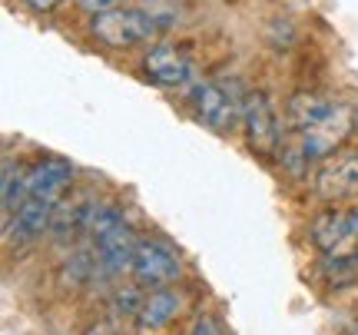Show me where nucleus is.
Wrapping results in <instances>:
<instances>
[{"instance_id":"f257e3e1","label":"nucleus","mask_w":358,"mask_h":335,"mask_svg":"<svg viewBox=\"0 0 358 335\" xmlns=\"http://www.w3.org/2000/svg\"><path fill=\"white\" fill-rule=\"evenodd\" d=\"M173 20L153 10H136V7H113L103 13H90L87 34L106 50H133V47H150Z\"/></svg>"},{"instance_id":"f03ea898","label":"nucleus","mask_w":358,"mask_h":335,"mask_svg":"<svg viewBox=\"0 0 358 335\" xmlns=\"http://www.w3.org/2000/svg\"><path fill=\"white\" fill-rule=\"evenodd\" d=\"M186 106L213 133H232L243 127L245 90L239 80H196L186 90Z\"/></svg>"},{"instance_id":"7ed1b4c3","label":"nucleus","mask_w":358,"mask_h":335,"mask_svg":"<svg viewBox=\"0 0 358 335\" xmlns=\"http://www.w3.org/2000/svg\"><path fill=\"white\" fill-rule=\"evenodd\" d=\"M355 127H358V110L335 100L332 110L322 116L315 127L302 129V133H289L292 143L285 140L282 146H289V150L312 169V166H319L322 159H329L332 153H338V150L345 146L348 136L355 133Z\"/></svg>"},{"instance_id":"20e7f679","label":"nucleus","mask_w":358,"mask_h":335,"mask_svg":"<svg viewBox=\"0 0 358 335\" xmlns=\"http://www.w3.org/2000/svg\"><path fill=\"white\" fill-rule=\"evenodd\" d=\"M243 133H245V146H249L252 156H259L262 163L279 159L282 143H285V127H282V116L275 113V104L268 100V93H262V90L245 93Z\"/></svg>"},{"instance_id":"39448f33","label":"nucleus","mask_w":358,"mask_h":335,"mask_svg":"<svg viewBox=\"0 0 358 335\" xmlns=\"http://www.w3.org/2000/svg\"><path fill=\"white\" fill-rule=\"evenodd\" d=\"M312 193L319 196L322 203H345L358 196V146L338 150L329 159H322L312 176Z\"/></svg>"},{"instance_id":"423d86ee","label":"nucleus","mask_w":358,"mask_h":335,"mask_svg":"<svg viewBox=\"0 0 358 335\" xmlns=\"http://www.w3.org/2000/svg\"><path fill=\"white\" fill-rule=\"evenodd\" d=\"M179 256L176 249L166 243V239H156V236H146L136 243V256H133V283L143 285V289H166L179 279Z\"/></svg>"},{"instance_id":"0eeeda50","label":"nucleus","mask_w":358,"mask_h":335,"mask_svg":"<svg viewBox=\"0 0 358 335\" xmlns=\"http://www.w3.org/2000/svg\"><path fill=\"white\" fill-rule=\"evenodd\" d=\"M143 77L163 90H189L196 83V64L179 43H153L143 53Z\"/></svg>"},{"instance_id":"6e6552de","label":"nucleus","mask_w":358,"mask_h":335,"mask_svg":"<svg viewBox=\"0 0 358 335\" xmlns=\"http://www.w3.org/2000/svg\"><path fill=\"white\" fill-rule=\"evenodd\" d=\"M53 209H57V203H50V199L27 196L24 203L17 206V213H13V216H3V243H7V245L37 243L40 236L50 229Z\"/></svg>"},{"instance_id":"1a4fd4ad","label":"nucleus","mask_w":358,"mask_h":335,"mask_svg":"<svg viewBox=\"0 0 358 335\" xmlns=\"http://www.w3.org/2000/svg\"><path fill=\"white\" fill-rule=\"evenodd\" d=\"M77 180V169L70 166L60 156H40L34 166H27V196L37 199H50L60 203L66 196V190Z\"/></svg>"},{"instance_id":"9d476101","label":"nucleus","mask_w":358,"mask_h":335,"mask_svg":"<svg viewBox=\"0 0 358 335\" xmlns=\"http://www.w3.org/2000/svg\"><path fill=\"white\" fill-rule=\"evenodd\" d=\"M308 239L322 256H342L348 249V209H322L308 226Z\"/></svg>"},{"instance_id":"9b49d317","label":"nucleus","mask_w":358,"mask_h":335,"mask_svg":"<svg viewBox=\"0 0 358 335\" xmlns=\"http://www.w3.org/2000/svg\"><path fill=\"white\" fill-rule=\"evenodd\" d=\"M182 309V296L173 292V289H153L150 296L143 299V309L136 315V325H140V332H159V329H166L173 319L179 315Z\"/></svg>"},{"instance_id":"f8f14e48","label":"nucleus","mask_w":358,"mask_h":335,"mask_svg":"<svg viewBox=\"0 0 358 335\" xmlns=\"http://www.w3.org/2000/svg\"><path fill=\"white\" fill-rule=\"evenodd\" d=\"M335 100L322 97V93H312V90H299L289 97L285 104V123H289V133H302V129L315 127L322 116L332 110Z\"/></svg>"},{"instance_id":"ddd939ff","label":"nucleus","mask_w":358,"mask_h":335,"mask_svg":"<svg viewBox=\"0 0 358 335\" xmlns=\"http://www.w3.org/2000/svg\"><path fill=\"white\" fill-rule=\"evenodd\" d=\"M24 199H27V169L7 153L3 156V176H0V203H3V216H13Z\"/></svg>"},{"instance_id":"4468645a","label":"nucleus","mask_w":358,"mask_h":335,"mask_svg":"<svg viewBox=\"0 0 358 335\" xmlns=\"http://www.w3.org/2000/svg\"><path fill=\"white\" fill-rule=\"evenodd\" d=\"M319 269L332 285H352L358 279V256H322Z\"/></svg>"},{"instance_id":"2eb2a0df","label":"nucleus","mask_w":358,"mask_h":335,"mask_svg":"<svg viewBox=\"0 0 358 335\" xmlns=\"http://www.w3.org/2000/svg\"><path fill=\"white\" fill-rule=\"evenodd\" d=\"M140 289L143 285H120L113 292V309L120 312V315H133V319H136L143 309V299H146Z\"/></svg>"},{"instance_id":"dca6fc26","label":"nucleus","mask_w":358,"mask_h":335,"mask_svg":"<svg viewBox=\"0 0 358 335\" xmlns=\"http://www.w3.org/2000/svg\"><path fill=\"white\" fill-rule=\"evenodd\" d=\"M186 335H222V329H219V322L213 319V315H199Z\"/></svg>"},{"instance_id":"f3484780","label":"nucleus","mask_w":358,"mask_h":335,"mask_svg":"<svg viewBox=\"0 0 358 335\" xmlns=\"http://www.w3.org/2000/svg\"><path fill=\"white\" fill-rule=\"evenodd\" d=\"M80 10L87 13H103V10H113V7H120V0H77Z\"/></svg>"},{"instance_id":"a211bd4d","label":"nucleus","mask_w":358,"mask_h":335,"mask_svg":"<svg viewBox=\"0 0 358 335\" xmlns=\"http://www.w3.org/2000/svg\"><path fill=\"white\" fill-rule=\"evenodd\" d=\"M24 3H27V7H30L34 13H50V10H57V7H60L64 0H24Z\"/></svg>"},{"instance_id":"6ab92c4d","label":"nucleus","mask_w":358,"mask_h":335,"mask_svg":"<svg viewBox=\"0 0 358 335\" xmlns=\"http://www.w3.org/2000/svg\"><path fill=\"white\" fill-rule=\"evenodd\" d=\"M83 335H116V329L110 322H103V319H100V322H90Z\"/></svg>"},{"instance_id":"aec40b11","label":"nucleus","mask_w":358,"mask_h":335,"mask_svg":"<svg viewBox=\"0 0 358 335\" xmlns=\"http://www.w3.org/2000/svg\"><path fill=\"white\" fill-rule=\"evenodd\" d=\"M146 3H153V7H156V3H169V0H146Z\"/></svg>"},{"instance_id":"412c9836","label":"nucleus","mask_w":358,"mask_h":335,"mask_svg":"<svg viewBox=\"0 0 358 335\" xmlns=\"http://www.w3.org/2000/svg\"><path fill=\"white\" fill-rule=\"evenodd\" d=\"M348 335H358V322H355V329H352V332H348Z\"/></svg>"}]
</instances>
